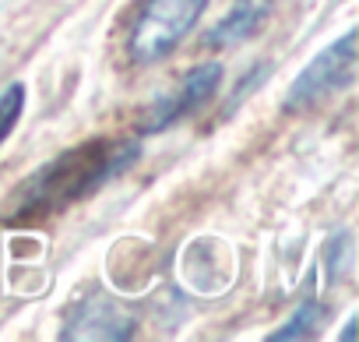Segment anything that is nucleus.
Masks as SVG:
<instances>
[{
    "mask_svg": "<svg viewBox=\"0 0 359 342\" xmlns=\"http://www.w3.org/2000/svg\"><path fill=\"white\" fill-rule=\"evenodd\" d=\"M355 81V32H345L331 46H324L285 88L282 113H310L324 106L331 96L345 92Z\"/></svg>",
    "mask_w": 359,
    "mask_h": 342,
    "instance_id": "nucleus-3",
    "label": "nucleus"
},
{
    "mask_svg": "<svg viewBox=\"0 0 359 342\" xmlns=\"http://www.w3.org/2000/svg\"><path fill=\"white\" fill-rule=\"evenodd\" d=\"M141 159V141L137 138H95L78 148H67L43 162L36 173L15 191L8 202L4 219L8 223H32L43 216H57L71 209L74 202H85L95 195L102 184L116 180L120 173Z\"/></svg>",
    "mask_w": 359,
    "mask_h": 342,
    "instance_id": "nucleus-1",
    "label": "nucleus"
},
{
    "mask_svg": "<svg viewBox=\"0 0 359 342\" xmlns=\"http://www.w3.org/2000/svg\"><path fill=\"white\" fill-rule=\"evenodd\" d=\"M268 18H271V0H240L229 15H222V22H215L205 32L201 43L208 50H226V46L247 43V39H254L264 29Z\"/></svg>",
    "mask_w": 359,
    "mask_h": 342,
    "instance_id": "nucleus-5",
    "label": "nucleus"
},
{
    "mask_svg": "<svg viewBox=\"0 0 359 342\" xmlns=\"http://www.w3.org/2000/svg\"><path fill=\"white\" fill-rule=\"evenodd\" d=\"M324 314H327V307L317 300V296H306L289 317H285V324L282 328H275L271 331V342H289V338H310L313 331H317V324L324 321Z\"/></svg>",
    "mask_w": 359,
    "mask_h": 342,
    "instance_id": "nucleus-7",
    "label": "nucleus"
},
{
    "mask_svg": "<svg viewBox=\"0 0 359 342\" xmlns=\"http://www.w3.org/2000/svg\"><path fill=\"white\" fill-rule=\"evenodd\" d=\"M134 331H137L134 317L120 314L106 300H88V303H81L71 328H64L60 335L64 338H130Z\"/></svg>",
    "mask_w": 359,
    "mask_h": 342,
    "instance_id": "nucleus-6",
    "label": "nucleus"
},
{
    "mask_svg": "<svg viewBox=\"0 0 359 342\" xmlns=\"http://www.w3.org/2000/svg\"><path fill=\"white\" fill-rule=\"evenodd\" d=\"M219 85H222V64H201V67H194L184 81H180L176 92L162 96V99L141 117L137 131H141V134H158V131L172 127L176 120H184V117H191L194 110H201V106L219 92Z\"/></svg>",
    "mask_w": 359,
    "mask_h": 342,
    "instance_id": "nucleus-4",
    "label": "nucleus"
},
{
    "mask_svg": "<svg viewBox=\"0 0 359 342\" xmlns=\"http://www.w3.org/2000/svg\"><path fill=\"white\" fill-rule=\"evenodd\" d=\"M205 8H208V0H144L137 8V18L127 39L130 60L148 67L169 57L198 25Z\"/></svg>",
    "mask_w": 359,
    "mask_h": 342,
    "instance_id": "nucleus-2",
    "label": "nucleus"
},
{
    "mask_svg": "<svg viewBox=\"0 0 359 342\" xmlns=\"http://www.w3.org/2000/svg\"><path fill=\"white\" fill-rule=\"evenodd\" d=\"M22 110H25V85L11 81L4 92H0V145L11 138L15 124L22 120Z\"/></svg>",
    "mask_w": 359,
    "mask_h": 342,
    "instance_id": "nucleus-8",
    "label": "nucleus"
}]
</instances>
